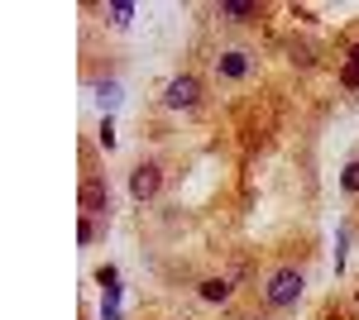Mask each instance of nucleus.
Segmentation results:
<instances>
[{"mask_svg": "<svg viewBox=\"0 0 359 320\" xmlns=\"http://www.w3.org/2000/svg\"><path fill=\"white\" fill-rule=\"evenodd\" d=\"M264 301H269L273 311L297 306V301H302V272H297V267H278V272H269V282H264Z\"/></svg>", "mask_w": 359, "mask_h": 320, "instance_id": "obj_1", "label": "nucleus"}, {"mask_svg": "<svg viewBox=\"0 0 359 320\" xmlns=\"http://www.w3.org/2000/svg\"><path fill=\"white\" fill-rule=\"evenodd\" d=\"M196 101H201V81L196 77H172L163 91V106L168 110H192Z\"/></svg>", "mask_w": 359, "mask_h": 320, "instance_id": "obj_2", "label": "nucleus"}, {"mask_svg": "<svg viewBox=\"0 0 359 320\" xmlns=\"http://www.w3.org/2000/svg\"><path fill=\"white\" fill-rule=\"evenodd\" d=\"M249 72H254V57L245 48H230V53L216 57V77H225V81H245Z\"/></svg>", "mask_w": 359, "mask_h": 320, "instance_id": "obj_3", "label": "nucleus"}, {"mask_svg": "<svg viewBox=\"0 0 359 320\" xmlns=\"http://www.w3.org/2000/svg\"><path fill=\"white\" fill-rule=\"evenodd\" d=\"M106 206H111V191H106V182H101V177H86V182H82V215H86V220H96Z\"/></svg>", "mask_w": 359, "mask_h": 320, "instance_id": "obj_4", "label": "nucleus"}, {"mask_svg": "<svg viewBox=\"0 0 359 320\" xmlns=\"http://www.w3.org/2000/svg\"><path fill=\"white\" fill-rule=\"evenodd\" d=\"M158 187H163V172H158V162H144V167H135V177H130V191H135L139 201L158 196Z\"/></svg>", "mask_w": 359, "mask_h": 320, "instance_id": "obj_5", "label": "nucleus"}, {"mask_svg": "<svg viewBox=\"0 0 359 320\" xmlns=\"http://www.w3.org/2000/svg\"><path fill=\"white\" fill-rule=\"evenodd\" d=\"M216 15H221L225 25H245V20L259 15V5L254 0H225V5H216Z\"/></svg>", "mask_w": 359, "mask_h": 320, "instance_id": "obj_6", "label": "nucleus"}, {"mask_svg": "<svg viewBox=\"0 0 359 320\" xmlns=\"http://www.w3.org/2000/svg\"><path fill=\"white\" fill-rule=\"evenodd\" d=\"M230 292H235L230 277H206L201 282V301H230Z\"/></svg>", "mask_w": 359, "mask_h": 320, "instance_id": "obj_7", "label": "nucleus"}, {"mask_svg": "<svg viewBox=\"0 0 359 320\" xmlns=\"http://www.w3.org/2000/svg\"><path fill=\"white\" fill-rule=\"evenodd\" d=\"M130 15H135V5H111V25H130Z\"/></svg>", "mask_w": 359, "mask_h": 320, "instance_id": "obj_8", "label": "nucleus"}, {"mask_svg": "<svg viewBox=\"0 0 359 320\" xmlns=\"http://www.w3.org/2000/svg\"><path fill=\"white\" fill-rule=\"evenodd\" d=\"M340 187H345V191H359V162H350V167H345V177H340Z\"/></svg>", "mask_w": 359, "mask_h": 320, "instance_id": "obj_9", "label": "nucleus"}, {"mask_svg": "<svg viewBox=\"0 0 359 320\" xmlns=\"http://www.w3.org/2000/svg\"><path fill=\"white\" fill-rule=\"evenodd\" d=\"M287 53H292V62H302V67L311 62V48L306 43H287Z\"/></svg>", "mask_w": 359, "mask_h": 320, "instance_id": "obj_10", "label": "nucleus"}, {"mask_svg": "<svg viewBox=\"0 0 359 320\" xmlns=\"http://www.w3.org/2000/svg\"><path fill=\"white\" fill-rule=\"evenodd\" d=\"M340 81H345L350 91H359V67H350V62H345V72H340Z\"/></svg>", "mask_w": 359, "mask_h": 320, "instance_id": "obj_11", "label": "nucleus"}, {"mask_svg": "<svg viewBox=\"0 0 359 320\" xmlns=\"http://www.w3.org/2000/svg\"><path fill=\"white\" fill-rule=\"evenodd\" d=\"M91 239H96V220H86V215H82V244H91Z\"/></svg>", "mask_w": 359, "mask_h": 320, "instance_id": "obj_12", "label": "nucleus"}, {"mask_svg": "<svg viewBox=\"0 0 359 320\" xmlns=\"http://www.w3.org/2000/svg\"><path fill=\"white\" fill-rule=\"evenodd\" d=\"M350 67H359V43H355V48H350Z\"/></svg>", "mask_w": 359, "mask_h": 320, "instance_id": "obj_13", "label": "nucleus"}]
</instances>
